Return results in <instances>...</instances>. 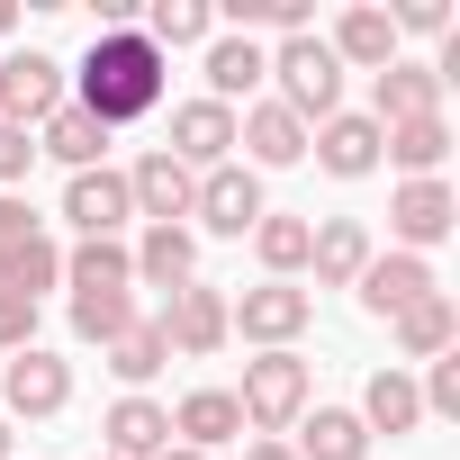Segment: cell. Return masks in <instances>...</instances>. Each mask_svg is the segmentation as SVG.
<instances>
[{
  "mask_svg": "<svg viewBox=\"0 0 460 460\" xmlns=\"http://www.w3.org/2000/svg\"><path fill=\"white\" fill-rule=\"evenodd\" d=\"M163 91H172V64L145 46V28L91 37V55H82V73H73V109H82V118H100L109 136H118V127H136V118H154V109H163Z\"/></svg>",
  "mask_w": 460,
  "mask_h": 460,
  "instance_id": "1",
  "label": "cell"
},
{
  "mask_svg": "<svg viewBox=\"0 0 460 460\" xmlns=\"http://www.w3.org/2000/svg\"><path fill=\"white\" fill-rule=\"evenodd\" d=\"M271 82H280V109L307 127H325V118H343V64H334V46L325 37H280V55H271Z\"/></svg>",
  "mask_w": 460,
  "mask_h": 460,
  "instance_id": "2",
  "label": "cell"
},
{
  "mask_svg": "<svg viewBox=\"0 0 460 460\" xmlns=\"http://www.w3.org/2000/svg\"><path fill=\"white\" fill-rule=\"evenodd\" d=\"M307 316H316V298L289 289V280H262V289H244V298H226V334H244V343H262V352H289V343L307 334Z\"/></svg>",
  "mask_w": 460,
  "mask_h": 460,
  "instance_id": "3",
  "label": "cell"
},
{
  "mask_svg": "<svg viewBox=\"0 0 460 460\" xmlns=\"http://www.w3.org/2000/svg\"><path fill=\"white\" fill-rule=\"evenodd\" d=\"M190 217L208 226V235H253V226L271 217V208H262V172H253V163H217V172H199Z\"/></svg>",
  "mask_w": 460,
  "mask_h": 460,
  "instance_id": "4",
  "label": "cell"
},
{
  "mask_svg": "<svg viewBox=\"0 0 460 460\" xmlns=\"http://www.w3.org/2000/svg\"><path fill=\"white\" fill-rule=\"evenodd\" d=\"M244 424H262V433H280V424H298L307 415V361L298 352H262V361H244Z\"/></svg>",
  "mask_w": 460,
  "mask_h": 460,
  "instance_id": "5",
  "label": "cell"
},
{
  "mask_svg": "<svg viewBox=\"0 0 460 460\" xmlns=\"http://www.w3.org/2000/svg\"><path fill=\"white\" fill-rule=\"evenodd\" d=\"M64 109V64L55 55H0V127H46Z\"/></svg>",
  "mask_w": 460,
  "mask_h": 460,
  "instance_id": "6",
  "label": "cell"
},
{
  "mask_svg": "<svg viewBox=\"0 0 460 460\" xmlns=\"http://www.w3.org/2000/svg\"><path fill=\"white\" fill-rule=\"evenodd\" d=\"M73 406V361H55L46 343L10 352V370H0V415H64Z\"/></svg>",
  "mask_w": 460,
  "mask_h": 460,
  "instance_id": "7",
  "label": "cell"
},
{
  "mask_svg": "<svg viewBox=\"0 0 460 460\" xmlns=\"http://www.w3.org/2000/svg\"><path fill=\"white\" fill-rule=\"evenodd\" d=\"M64 217L82 226V244L100 235V244H118L127 226H136V199H127V172H73V190H64Z\"/></svg>",
  "mask_w": 460,
  "mask_h": 460,
  "instance_id": "8",
  "label": "cell"
},
{
  "mask_svg": "<svg viewBox=\"0 0 460 460\" xmlns=\"http://www.w3.org/2000/svg\"><path fill=\"white\" fill-rule=\"evenodd\" d=\"M154 325H163V343H172V352L208 361V352L226 343V289H199V280H181V289H172V307H163Z\"/></svg>",
  "mask_w": 460,
  "mask_h": 460,
  "instance_id": "9",
  "label": "cell"
},
{
  "mask_svg": "<svg viewBox=\"0 0 460 460\" xmlns=\"http://www.w3.org/2000/svg\"><path fill=\"white\" fill-rule=\"evenodd\" d=\"M460 226V199H451V181H406L397 199H388V235L406 244V253H424V244H442Z\"/></svg>",
  "mask_w": 460,
  "mask_h": 460,
  "instance_id": "10",
  "label": "cell"
},
{
  "mask_svg": "<svg viewBox=\"0 0 460 460\" xmlns=\"http://www.w3.org/2000/svg\"><path fill=\"white\" fill-rule=\"evenodd\" d=\"M181 172H217L226 154H235V109H217V100H190L172 109V145H163Z\"/></svg>",
  "mask_w": 460,
  "mask_h": 460,
  "instance_id": "11",
  "label": "cell"
},
{
  "mask_svg": "<svg viewBox=\"0 0 460 460\" xmlns=\"http://www.w3.org/2000/svg\"><path fill=\"white\" fill-rule=\"evenodd\" d=\"M352 289H361V307H370V316H406V307H415V298H433L442 280H433V262H424V253H370V271H361Z\"/></svg>",
  "mask_w": 460,
  "mask_h": 460,
  "instance_id": "12",
  "label": "cell"
},
{
  "mask_svg": "<svg viewBox=\"0 0 460 460\" xmlns=\"http://www.w3.org/2000/svg\"><path fill=\"white\" fill-rule=\"evenodd\" d=\"M235 145L253 154V172H289V163H307V127H298L280 100H253V109L235 118Z\"/></svg>",
  "mask_w": 460,
  "mask_h": 460,
  "instance_id": "13",
  "label": "cell"
},
{
  "mask_svg": "<svg viewBox=\"0 0 460 460\" xmlns=\"http://www.w3.org/2000/svg\"><path fill=\"white\" fill-rule=\"evenodd\" d=\"M127 199H136V217H145V226H181V217H190V199H199V172H181L172 154H145V163L127 172Z\"/></svg>",
  "mask_w": 460,
  "mask_h": 460,
  "instance_id": "14",
  "label": "cell"
},
{
  "mask_svg": "<svg viewBox=\"0 0 460 460\" xmlns=\"http://www.w3.org/2000/svg\"><path fill=\"white\" fill-rule=\"evenodd\" d=\"M406 118H442V82H433V64H388L379 73V91H370V127H406Z\"/></svg>",
  "mask_w": 460,
  "mask_h": 460,
  "instance_id": "15",
  "label": "cell"
},
{
  "mask_svg": "<svg viewBox=\"0 0 460 460\" xmlns=\"http://www.w3.org/2000/svg\"><path fill=\"white\" fill-rule=\"evenodd\" d=\"M307 262H316V289H352L370 271V226L361 217H325L307 235Z\"/></svg>",
  "mask_w": 460,
  "mask_h": 460,
  "instance_id": "16",
  "label": "cell"
},
{
  "mask_svg": "<svg viewBox=\"0 0 460 460\" xmlns=\"http://www.w3.org/2000/svg\"><path fill=\"white\" fill-rule=\"evenodd\" d=\"M100 433H109V460H163V451H172V406H154V397H118Z\"/></svg>",
  "mask_w": 460,
  "mask_h": 460,
  "instance_id": "17",
  "label": "cell"
},
{
  "mask_svg": "<svg viewBox=\"0 0 460 460\" xmlns=\"http://www.w3.org/2000/svg\"><path fill=\"white\" fill-rule=\"evenodd\" d=\"M172 433H181L190 451H217V442H235V433H244V406H235V388H190V397L172 406Z\"/></svg>",
  "mask_w": 460,
  "mask_h": 460,
  "instance_id": "18",
  "label": "cell"
},
{
  "mask_svg": "<svg viewBox=\"0 0 460 460\" xmlns=\"http://www.w3.org/2000/svg\"><path fill=\"white\" fill-rule=\"evenodd\" d=\"M127 262H136V280H145V289H181V280L199 271V235H190V226H145Z\"/></svg>",
  "mask_w": 460,
  "mask_h": 460,
  "instance_id": "19",
  "label": "cell"
},
{
  "mask_svg": "<svg viewBox=\"0 0 460 460\" xmlns=\"http://www.w3.org/2000/svg\"><path fill=\"white\" fill-rule=\"evenodd\" d=\"M388 325H397V352H406V361H442V352H460V307H451L442 289L415 298V307L388 316Z\"/></svg>",
  "mask_w": 460,
  "mask_h": 460,
  "instance_id": "20",
  "label": "cell"
},
{
  "mask_svg": "<svg viewBox=\"0 0 460 460\" xmlns=\"http://www.w3.org/2000/svg\"><path fill=\"white\" fill-rule=\"evenodd\" d=\"M289 451L298 460H370V424L352 406H316V415H298V442Z\"/></svg>",
  "mask_w": 460,
  "mask_h": 460,
  "instance_id": "21",
  "label": "cell"
},
{
  "mask_svg": "<svg viewBox=\"0 0 460 460\" xmlns=\"http://www.w3.org/2000/svg\"><path fill=\"white\" fill-rule=\"evenodd\" d=\"M379 154L406 172V181H442V154H451V127L442 118H406V127H379Z\"/></svg>",
  "mask_w": 460,
  "mask_h": 460,
  "instance_id": "22",
  "label": "cell"
},
{
  "mask_svg": "<svg viewBox=\"0 0 460 460\" xmlns=\"http://www.w3.org/2000/svg\"><path fill=\"white\" fill-rule=\"evenodd\" d=\"M307 145H316V163H325L334 181H361V172H379V127H370V118H325Z\"/></svg>",
  "mask_w": 460,
  "mask_h": 460,
  "instance_id": "23",
  "label": "cell"
},
{
  "mask_svg": "<svg viewBox=\"0 0 460 460\" xmlns=\"http://www.w3.org/2000/svg\"><path fill=\"white\" fill-rule=\"evenodd\" d=\"M262 73H271V55H262L253 37H208V100H217V109H235Z\"/></svg>",
  "mask_w": 460,
  "mask_h": 460,
  "instance_id": "24",
  "label": "cell"
},
{
  "mask_svg": "<svg viewBox=\"0 0 460 460\" xmlns=\"http://www.w3.org/2000/svg\"><path fill=\"white\" fill-rule=\"evenodd\" d=\"M352 415H361V424H370V442H379V433H415V424H424V397H415V379H406V370L388 361V370L370 379V397H361Z\"/></svg>",
  "mask_w": 460,
  "mask_h": 460,
  "instance_id": "25",
  "label": "cell"
},
{
  "mask_svg": "<svg viewBox=\"0 0 460 460\" xmlns=\"http://www.w3.org/2000/svg\"><path fill=\"white\" fill-rule=\"evenodd\" d=\"M325 46H334V64H370V73L397 64V28H388V10H343V28H334Z\"/></svg>",
  "mask_w": 460,
  "mask_h": 460,
  "instance_id": "26",
  "label": "cell"
},
{
  "mask_svg": "<svg viewBox=\"0 0 460 460\" xmlns=\"http://www.w3.org/2000/svg\"><path fill=\"white\" fill-rule=\"evenodd\" d=\"M37 154H55V163H73V172H100V154H109V127H100V118H82V109L64 100V109L46 118Z\"/></svg>",
  "mask_w": 460,
  "mask_h": 460,
  "instance_id": "27",
  "label": "cell"
},
{
  "mask_svg": "<svg viewBox=\"0 0 460 460\" xmlns=\"http://www.w3.org/2000/svg\"><path fill=\"white\" fill-rule=\"evenodd\" d=\"M55 280H64V244H55V235H28L19 253H0V289H10V298H28V307H37Z\"/></svg>",
  "mask_w": 460,
  "mask_h": 460,
  "instance_id": "28",
  "label": "cell"
},
{
  "mask_svg": "<svg viewBox=\"0 0 460 460\" xmlns=\"http://www.w3.org/2000/svg\"><path fill=\"white\" fill-rule=\"evenodd\" d=\"M208 28H217L208 0H154V10H145V46H154V55H172V46H208Z\"/></svg>",
  "mask_w": 460,
  "mask_h": 460,
  "instance_id": "29",
  "label": "cell"
},
{
  "mask_svg": "<svg viewBox=\"0 0 460 460\" xmlns=\"http://www.w3.org/2000/svg\"><path fill=\"white\" fill-rule=\"evenodd\" d=\"M127 325H136V298H127V289H73V334H82V343L109 352Z\"/></svg>",
  "mask_w": 460,
  "mask_h": 460,
  "instance_id": "30",
  "label": "cell"
},
{
  "mask_svg": "<svg viewBox=\"0 0 460 460\" xmlns=\"http://www.w3.org/2000/svg\"><path fill=\"white\" fill-rule=\"evenodd\" d=\"M64 280H73V289H136V262H127V244H100V235H91V244L64 253Z\"/></svg>",
  "mask_w": 460,
  "mask_h": 460,
  "instance_id": "31",
  "label": "cell"
},
{
  "mask_svg": "<svg viewBox=\"0 0 460 460\" xmlns=\"http://www.w3.org/2000/svg\"><path fill=\"white\" fill-rule=\"evenodd\" d=\"M307 235H316L307 217H262V226H253V253H262V271H271V280L307 271Z\"/></svg>",
  "mask_w": 460,
  "mask_h": 460,
  "instance_id": "32",
  "label": "cell"
},
{
  "mask_svg": "<svg viewBox=\"0 0 460 460\" xmlns=\"http://www.w3.org/2000/svg\"><path fill=\"white\" fill-rule=\"evenodd\" d=\"M163 361H172V343H163V325H145V316H136V325H127L118 343H109V370H118L127 388H145V379H154Z\"/></svg>",
  "mask_w": 460,
  "mask_h": 460,
  "instance_id": "33",
  "label": "cell"
},
{
  "mask_svg": "<svg viewBox=\"0 0 460 460\" xmlns=\"http://www.w3.org/2000/svg\"><path fill=\"white\" fill-rule=\"evenodd\" d=\"M244 28H280V37H307V0H235V37Z\"/></svg>",
  "mask_w": 460,
  "mask_h": 460,
  "instance_id": "34",
  "label": "cell"
},
{
  "mask_svg": "<svg viewBox=\"0 0 460 460\" xmlns=\"http://www.w3.org/2000/svg\"><path fill=\"white\" fill-rule=\"evenodd\" d=\"M415 397H424V415H460V352H442V361H433V379H424Z\"/></svg>",
  "mask_w": 460,
  "mask_h": 460,
  "instance_id": "35",
  "label": "cell"
},
{
  "mask_svg": "<svg viewBox=\"0 0 460 460\" xmlns=\"http://www.w3.org/2000/svg\"><path fill=\"white\" fill-rule=\"evenodd\" d=\"M28 343H37V307L0 289V352H28Z\"/></svg>",
  "mask_w": 460,
  "mask_h": 460,
  "instance_id": "36",
  "label": "cell"
},
{
  "mask_svg": "<svg viewBox=\"0 0 460 460\" xmlns=\"http://www.w3.org/2000/svg\"><path fill=\"white\" fill-rule=\"evenodd\" d=\"M28 163H37V136H28V127H0V190H19Z\"/></svg>",
  "mask_w": 460,
  "mask_h": 460,
  "instance_id": "37",
  "label": "cell"
},
{
  "mask_svg": "<svg viewBox=\"0 0 460 460\" xmlns=\"http://www.w3.org/2000/svg\"><path fill=\"white\" fill-rule=\"evenodd\" d=\"M388 28H397V37H451V10H442V0H406Z\"/></svg>",
  "mask_w": 460,
  "mask_h": 460,
  "instance_id": "38",
  "label": "cell"
},
{
  "mask_svg": "<svg viewBox=\"0 0 460 460\" xmlns=\"http://www.w3.org/2000/svg\"><path fill=\"white\" fill-rule=\"evenodd\" d=\"M28 235H37V208H28L19 190H0V253H19Z\"/></svg>",
  "mask_w": 460,
  "mask_h": 460,
  "instance_id": "39",
  "label": "cell"
},
{
  "mask_svg": "<svg viewBox=\"0 0 460 460\" xmlns=\"http://www.w3.org/2000/svg\"><path fill=\"white\" fill-rule=\"evenodd\" d=\"M244 460H298V451H289V442H253Z\"/></svg>",
  "mask_w": 460,
  "mask_h": 460,
  "instance_id": "40",
  "label": "cell"
},
{
  "mask_svg": "<svg viewBox=\"0 0 460 460\" xmlns=\"http://www.w3.org/2000/svg\"><path fill=\"white\" fill-rule=\"evenodd\" d=\"M163 460H208V451H190V442H172V451H163Z\"/></svg>",
  "mask_w": 460,
  "mask_h": 460,
  "instance_id": "41",
  "label": "cell"
},
{
  "mask_svg": "<svg viewBox=\"0 0 460 460\" xmlns=\"http://www.w3.org/2000/svg\"><path fill=\"white\" fill-rule=\"evenodd\" d=\"M10 28H19V10H10V0H0V37H10Z\"/></svg>",
  "mask_w": 460,
  "mask_h": 460,
  "instance_id": "42",
  "label": "cell"
},
{
  "mask_svg": "<svg viewBox=\"0 0 460 460\" xmlns=\"http://www.w3.org/2000/svg\"><path fill=\"white\" fill-rule=\"evenodd\" d=\"M0 460H10V415H0Z\"/></svg>",
  "mask_w": 460,
  "mask_h": 460,
  "instance_id": "43",
  "label": "cell"
},
{
  "mask_svg": "<svg viewBox=\"0 0 460 460\" xmlns=\"http://www.w3.org/2000/svg\"><path fill=\"white\" fill-rule=\"evenodd\" d=\"M100 460H109V451H100Z\"/></svg>",
  "mask_w": 460,
  "mask_h": 460,
  "instance_id": "44",
  "label": "cell"
}]
</instances>
